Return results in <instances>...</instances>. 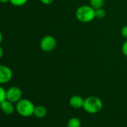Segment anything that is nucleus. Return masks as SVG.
Here are the masks:
<instances>
[{"mask_svg": "<svg viewBox=\"0 0 127 127\" xmlns=\"http://www.w3.org/2000/svg\"><path fill=\"white\" fill-rule=\"evenodd\" d=\"M103 107L102 101L97 96H91L85 99L83 108L89 114H97Z\"/></svg>", "mask_w": 127, "mask_h": 127, "instance_id": "nucleus-1", "label": "nucleus"}, {"mask_svg": "<svg viewBox=\"0 0 127 127\" xmlns=\"http://www.w3.org/2000/svg\"><path fill=\"white\" fill-rule=\"evenodd\" d=\"M76 17L82 23H90L95 19V9L91 5H82L76 11Z\"/></svg>", "mask_w": 127, "mask_h": 127, "instance_id": "nucleus-2", "label": "nucleus"}, {"mask_svg": "<svg viewBox=\"0 0 127 127\" xmlns=\"http://www.w3.org/2000/svg\"><path fill=\"white\" fill-rule=\"evenodd\" d=\"M34 108L35 106L34 103L28 99H21L16 103L17 112L25 117H30L34 114Z\"/></svg>", "mask_w": 127, "mask_h": 127, "instance_id": "nucleus-3", "label": "nucleus"}, {"mask_svg": "<svg viewBox=\"0 0 127 127\" xmlns=\"http://www.w3.org/2000/svg\"><path fill=\"white\" fill-rule=\"evenodd\" d=\"M56 45H57V41L55 38L52 35L44 36L40 42V49L46 52L53 51L55 49Z\"/></svg>", "mask_w": 127, "mask_h": 127, "instance_id": "nucleus-4", "label": "nucleus"}, {"mask_svg": "<svg viewBox=\"0 0 127 127\" xmlns=\"http://www.w3.org/2000/svg\"><path fill=\"white\" fill-rule=\"evenodd\" d=\"M22 91L19 87L12 86L6 91V99L12 103H17L22 99Z\"/></svg>", "mask_w": 127, "mask_h": 127, "instance_id": "nucleus-5", "label": "nucleus"}, {"mask_svg": "<svg viewBox=\"0 0 127 127\" xmlns=\"http://www.w3.org/2000/svg\"><path fill=\"white\" fill-rule=\"evenodd\" d=\"M13 72L11 69L3 64H0V85L6 84L11 80Z\"/></svg>", "mask_w": 127, "mask_h": 127, "instance_id": "nucleus-6", "label": "nucleus"}, {"mask_svg": "<svg viewBox=\"0 0 127 127\" xmlns=\"http://www.w3.org/2000/svg\"><path fill=\"white\" fill-rule=\"evenodd\" d=\"M0 109L6 114H12L14 112L15 107L14 105V103L8 101V99H5L0 104Z\"/></svg>", "mask_w": 127, "mask_h": 127, "instance_id": "nucleus-7", "label": "nucleus"}, {"mask_svg": "<svg viewBox=\"0 0 127 127\" xmlns=\"http://www.w3.org/2000/svg\"><path fill=\"white\" fill-rule=\"evenodd\" d=\"M84 101H85V99L81 96L74 95L72 97H70L69 102H70V105L71 107L78 109V108H83Z\"/></svg>", "mask_w": 127, "mask_h": 127, "instance_id": "nucleus-8", "label": "nucleus"}, {"mask_svg": "<svg viewBox=\"0 0 127 127\" xmlns=\"http://www.w3.org/2000/svg\"><path fill=\"white\" fill-rule=\"evenodd\" d=\"M47 114L46 108L43 105H37L34 108V115L37 118H43Z\"/></svg>", "mask_w": 127, "mask_h": 127, "instance_id": "nucleus-9", "label": "nucleus"}, {"mask_svg": "<svg viewBox=\"0 0 127 127\" xmlns=\"http://www.w3.org/2000/svg\"><path fill=\"white\" fill-rule=\"evenodd\" d=\"M67 127H81V121L77 117H71L67 122Z\"/></svg>", "mask_w": 127, "mask_h": 127, "instance_id": "nucleus-10", "label": "nucleus"}, {"mask_svg": "<svg viewBox=\"0 0 127 127\" xmlns=\"http://www.w3.org/2000/svg\"><path fill=\"white\" fill-rule=\"evenodd\" d=\"M90 5L95 10L101 8L104 5V0H90Z\"/></svg>", "mask_w": 127, "mask_h": 127, "instance_id": "nucleus-11", "label": "nucleus"}, {"mask_svg": "<svg viewBox=\"0 0 127 127\" xmlns=\"http://www.w3.org/2000/svg\"><path fill=\"white\" fill-rule=\"evenodd\" d=\"M105 15H106V12L102 8L95 10V18L102 19L105 17Z\"/></svg>", "mask_w": 127, "mask_h": 127, "instance_id": "nucleus-12", "label": "nucleus"}, {"mask_svg": "<svg viewBox=\"0 0 127 127\" xmlns=\"http://www.w3.org/2000/svg\"><path fill=\"white\" fill-rule=\"evenodd\" d=\"M28 0H10V2L12 5L16 6V7H20L24 5Z\"/></svg>", "mask_w": 127, "mask_h": 127, "instance_id": "nucleus-13", "label": "nucleus"}, {"mask_svg": "<svg viewBox=\"0 0 127 127\" xmlns=\"http://www.w3.org/2000/svg\"><path fill=\"white\" fill-rule=\"evenodd\" d=\"M6 99V91L3 87L0 85V104Z\"/></svg>", "mask_w": 127, "mask_h": 127, "instance_id": "nucleus-14", "label": "nucleus"}, {"mask_svg": "<svg viewBox=\"0 0 127 127\" xmlns=\"http://www.w3.org/2000/svg\"><path fill=\"white\" fill-rule=\"evenodd\" d=\"M120 33H121V35L126 38L127 40V25L126 26H124L122 29H121V31H120Z\"/></svg>", "mask_w": 127, "mask_h": 127, "instance_id": "nucleus-15", "label": "nucleus"}, {"mask_svg": "<svg viewBox=\"0 0 127 127\" xmlns=\"http://www.w3.org/2000/svg\"><path fill=\"white\" fill-rule=\"evenodd\" d=\"M122 52L125 56L127 57V40L123 43L122 46Z\"/></svg>", "mask_w": 127, "mask_h": 127, "instance_id": "nucleus-16", "label": "nucleus"}, {"mask_svg": "<svg viewBox=\"0 0 127 127\" xmlns=\"http://www.w3.org/2000/svg\"><path fill=\"white\" fill-rule=\"evenodd\" d=\"M40 1L44 5H50L54 2V0H40Z\"/></svg>", "mask_w": 127, "mask_h": 127, "instance_id": "nucleus-17", "label": "nucleus"}, {"mask_svg": "<svg viewBox=\"0 0 127 127\" xmlns=\"http://www.w3.org/2000/svg\"><path fill=\"white\" fill-rule=\"evenodd\" d=\"M3 55H4V50H3L2 47L0 46V59L2 58Z\"/></svg>", "mask_w": 127, "mask_h": 127, "instance_id": "nucleus-18", "label": "nucleus"}, {"mask_svg": "<svg viewBox=\"0 0 127 127\" xmlns=\"http://www.w3.org/2000/svg\"><path fill=\"white\" fill-rule=\"evenodd\" d=\"M2 40H3V36H2L1 31H0V44H1V43L2 42Z\"/></svg>", "mask_w": 127, "mask_h": 127, "instance_id": "nucleus-19", "label": "nucleus"}, {"mask_svg": "<svg viewBox=\"0 0 127 127\" xmlns=\"http://www.w3.org/2000/svg\"><path fill=\"white\" fill-rule=\"evenodd\" d=\"M9 2H10V0H0V3H7Z\"/></svg>", "mask_w": 127, "mask_h": 127, "instance_id": "nucleus-20", "label": "nucleus"}]
</instances>
